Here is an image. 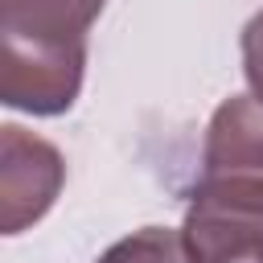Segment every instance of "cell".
I'll list each match as a JSON object with an SVG mask.
<instances>
[{
  "mask_svg": "<svg viewBox=\"0 0 263 263\" xmlns=\"http://www.w3.org/2000/svg\"><path fill=\"white\" fill-rule=\"evenodd\" d=\"M95 263H193V255H189L181 230L144 226V230L119 238L115 247H107Z\"/></svg>",
  "mask_w": 263,
  "mask_h": 263,
  "instance_id": "5b68a950",
  "label": "cell"
},
{
  "mask_svg": "<svg viewBox=\"0 0 263 263\" xmlns=\"http://www.w3.org/2000/svg\"><path fill=\"white\" fill-rule=\"evenodd\" d=\"M242 74L251 95L263 103V12H255L242 29Z\"/></svg>",
  "mask_w": 263,
  "mask_h": 263,
  "instance_id": "8992f818",
  "label": "cell"
},
{
  "mask_svg": "<svg viewBox=\"0 0 263 263\" xmlns=\"http://www.w3.org/2000/svg\"><path fill=\"white\" fill-rule=\"evenodd\" d=\"M201 177H263V103L255 95H230L214 111Z\"/></svg>",
  "mask_w": 263,
  "mask_h": 263,
  "instance_id": "277c9868",
  "label": "cell"
},
{
  "mask_svg": "<svg viewBox=\"0 0 263 263\" xmlns=\"http://www.w3.org/2000/svg\"><path fill=\"white\" fill-rule=\"evenodd\" d=\"M62 185H66L62 152L41 136L4 123L0 127V230L4 234L29 230L37 218L49 214Z\"/></svg>",
  "mask_w": 263,
  "mask_h": 263,
  "instance_id": "3957f363",
  "label": "cell"
},
{
  "mask_svg": "<svg viewBox=\"0 0 263 263\" xmlns=\"http://www.w3.org/2000/svg\"><path fill=\"white\" fill-rule=\"evenodd\" d=\"M107 0H0V103L29 115L74 107L86 37Z\"/></svg>",
  "mask_w": 263,
  "mask_h": 263,
  "instance_id": "6da1fadb",
  "label": "cell"
},
{
  "mask_svg": "<svg viewBox=\"0 0 263 263\" xmlns=\"http://www.w3.org/2000/svg\"><path fill=\"white\" fill-rule=\"evenodd\" d=\"M181 234L193 263H263V177H201Z\"/></svg>",
  "mask_w": 263,
  "mask_h": 263,
  "instance_id": "7a4b0ae2",
  "label": "cell"
}]
</instances>
